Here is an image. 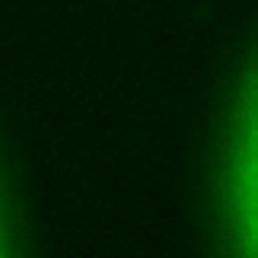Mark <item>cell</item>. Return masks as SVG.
<instances>
[{
	"instance_id": "obj_1",
	"label": "cell",
	"mask_w": 258,
	"mask_h": 258,
	"mask_svg": "<svg viewBox=\"0 0 258 258\" xmlns=\"http://www.w3.org/2000/svg\"><path fill=\"white\" fill-rule=\"evenodd\" d=\"M249 195L255 198L258 207V121L252 127V150H249Z\"/></svg>"
}]
</instances>
